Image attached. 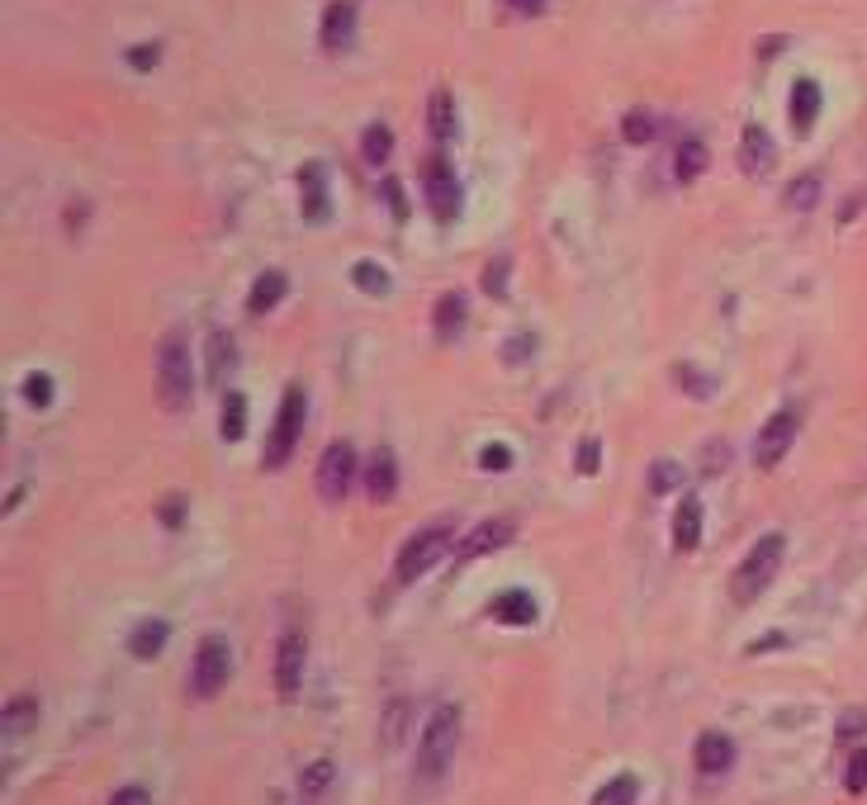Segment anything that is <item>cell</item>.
<instances>
[{
  "label": "cell",
  "mask_w": 867,
  "mask_h": 805,
  "mask_svg": "<svg viewBox=\"0 0 867 805\" xmlns=\"http://www.w3.org/2000/svg\"><path fill=\"white\" fill-rule=\"evenodd\" d=\"M720 459H730V445L711 441V445H706V469H702V474H720Z\"/></svg>",
  "instance_id": "cell-43"
},
{
  "label": "cell",
  "mask_w": 867,
  "mask_h": 805,
  "mask_svg": "<svg viewBox=\"0 0 867 805\" xmlns=\"http://www.w3.org/2000/svg\"><path fill=\"white\" fill-rule=\"evenodd\" d=\"M735 763V744L720 735V730H706L702 739H696V772H706V778H720V772H730Z\"/></svg>",
  "instance_id": "cell-13"
},
{
  "label": "cell",
  "mask_w": 867,
  "mask_h": 805,
  "mask_svg": "<svg viewBox=\"0 0 867 805\" xmlns=\"http://www.w3.org/2000/svg\"><path fill=\"white\" fill-rule=\"evenodd\" d=\"M403 701H394V711H389V721H384V730H379V739L384 744H398V739H403Z\"/></svg>",
  "instance_id": "cell-38"
},
{
  "label": "cell",
  "mask_w": 867,
  "mask_h": 805,
  "mask_svg": "<svg viewBox=\"0 0 867 805\" xmlns=\"http://www.w3.org/2000/svg\"><path fill=\"white\" fill-rule=\"evenodd\" d=\"M507 5L517 10V14H540V5H546V0H507Z\"/></svg>",
  "instance_id": "cell-46"
},
{
  "label": "cell",
  "mask_w": 867,
  "mask_h": 805,
  "mask_svg": "<svg viewBox=\"0 0 867 805\" xmlns=\"http://www.w3.org/2000/svg\"><path fill=\"white\" fill-rule=\"evenodd\" d=\"M706 171V142L702 138H688L678 148V180H696Z\"/></svg>",
  "instance_id": "cell-25"
},
{
  "label": "cell",
  "mask_w": 867,
  "mask_h": 805,
  "mask_svg": "<svg viewBox=\"0 0 867 805\" xmlns=\"http://www.w3.org/2000/svg\"><path fill=\"white\" fill-rule=\"evenodd\" d=\"M702 545V502L682 498L673 512V550H696Z\"/></svg>",
  "instance_id": "cell-19"
},
{
  "label": "cell",
  "mask_w": 867,
  "mask_h": 805,
  "mask_svg": "<svg viewBox=\"0 0 867 805\" xmlns=\"http://www.w3.org/2000/svg\"><path fill=\"white\" fill-rule=\"evenodd\" d=\"M24 398H28V408H48V402H52V380L48 375H28L24 380Z\"/></svg>",
  "instance_id": "cell-35"
},
{
  "label": "cell",
  "mask_w": 867,
  "mask_h": 805,
  "mask_svg": "<svg viewBox=\"0 0 867 805\" xmlns=\"http://www.w3.org/2000/svg\"><path fill=\"white\" fill-rule=\"evenodd\" d=\"M682 483V469L673 465V459H659V465L649 469V493H668V488Z\"/></svg>",
  "instance_id": "cell-33"
},
{
  "label": "cell",
  "mask_w": 867,
  "mask_h": 805,
  "mask_svg": "<svg viewBox=\"0 0 867 805\" xmlns=\"http://www.w3.org/2000/svg\"><path fill=\"white\" fill-rule=\"evenodd\" d=\"M503 270L507 266H489V276H483V290L489 294H503Z\"/></svg>",
  "instance_id": "cell-45"
},
{
  "label": "cell",
  "mask_w": 867,
  "mask_h": 805,
  "mask_svg": "<svg viewBox=\"0 0 867 805\" xmlns=\"http://www.w3.org/2000/svg\"><path fill=\"white\" fill-rule=\"evenodd\" d=\"M844 786H848L853 796H858V792H867V754H863V749L848 758V778H844Z\"/></svg>",
  "instance_id": "cell-37"
},
{
  "label": "cell",
  "mask_w": 867,
  "mask_h": 805,
  "mask_svg": "<svg viewBox=\"0 0 867 805\" xmlns=\"http://www.w3.org/2000/svg\"><path fill=\"white\" fill-rule=\"evenodd\" d=\"M298 190H304V219L308 223H327V176H323L318 162L298 171Z\"/></svg>",
  "instance_id": "cell-16"
},
{
  "label": "cell",
  "mask_w": 867,
  "mask_h": 805,
  "mask_svg": "<svg viewBox=\"0 0 867 805\" xmlns=\"http://www.w3.org/2000/svg\"><path fill=\"white\" fill-rule=\"evenodd\" d=\"M446 550H450V526L446 522L422 526L418 536H408V545L398 550V583H418Z\"/></svg>",
  "instance_id": "cell-6"
},
{
  "label": "cell",
  "mask_w": 867,
  "mask_h": 805,
  "mask_svg": "<svg viewBox=\"0 0 867 805\" xmlns=\"http://www.w3.org/2000/svg\"><path fill=\"white\" fill-rule=\"evenodd\" d=\"M166 640H171V626L148 616V621H138V630L128 635V650H133V658H142V664H152V658L166 650Z\"/></svg>",
  "instance_id": "cell-18"
},
{
  "label": "cell",
  "mask_w": 867,
  "mask_h": 805,
  "mask_svg": "<svg viewBox=\"0 0 867 805\" xmlns=\"http://www.w3.org/2000/svg\"><path fill=\"white\" fill-rule=\"evenodd\" d=\"M578 474H597V441L578 445Z\"/></svg>",
  "instance_id": "cell-44"
},
{
  "label": "cell",
  "mask_w": 867,
  "mask_h": 805,
  "mask_svg": "<svg viewBox=\"0 0 867 805\" xmlns=\"http://www.w3.org/2000/svg\"><path fill=\"white\" fill-rule=\"evenodd\" d=\"M621 133H625V142H635V148H640V142H649L659 128H654V119L645 109H631V114H625V124H621Z\"/></svg>",
  "instance_id": "cell-32"
},
{
  "label": "cell",
  "mask_w": 867,
  "mask_h": 805,
  "mask_svg": "<svg viewBox=\"0 0 867 805\" xmlns=\"http://www.w3.org/2000/svg\"><path fill=\"white\" fill-rule=\"evenodd\" d=\"M432 138L436 142H450L455 138V105H450L446 91L432 95Z\"/></svg>",
  "instance_id": "cell-28"
},
{
  "label": "cell",
  "mask_w": 867,
  "mask_h": 805,
  "mask_svg": "<svg viewBox=\"0 0 867 805\" xmlns=\"http://www.w3.org/2000/svg\"><path fill=\"white\" fill-rule=\"evenodd\" d=\"M227 678H233V650H227L223 635H209L195 650V664H190V697L213 701L227 687Z\"/></svg>",
  "instance_id": "cell-4"
},
{
  "label": "cell",
  "mask_w": 867,
  "mask_h": 805,
  "mask_svg": "<svg viewBox=\"0 0 867 805\" xmlns=\"http://www.w3.org/2000/svg\"><path fill=\"white\" fill-rule=\"evenodd\" d=\"M816 199H820V176H801V180L787 185V205L792 209H816Z\"/></svg>",
  "instance_id": "cell-31"
},
{
  "label": "cell",
  "mask_w": 867,
  "mask_h": 805,
  "mask_svg": "<svg viewBox=\"0 0 867 805\" xmlns=\"http://www.w3.org/2000/svg\"><path fill=\"white\" fill-rule=\"evenodd\" d=\"M355 284H361L365 294H389V270H384L379 261H355Z\"/></svg>",
  "instance_id": "cell-29"
},
{
  "label": "cell",
  "mask_w": 867,
  "mask_h": 805,
  "mask_svg": "<svg viewBox=\"0 0 867 805\" xmlns=\"http://www.w3.org/2000/svg\"><path fill=\"white\" fill-rule=\"evenodd\" d=\"M327 782H332V763H327V758H318V763H313V768L304 772V778H298V786H304V796H308V801L318 796Z\"/></svg>",
  "instance_id": "cell-34"
},
{
  "label": "cell",
  "mask_w": 867,
  "mask_h": 805,
  "mask_svg": "<svg viewBox=\"0 0 867 805\" xmlns=\"http://www.w3.org/2000/svg\"><path fill=\"white\" fill-rule=\"evenodd\" d=\"M536 616H540L536 597H531V593H522V587H512V593L493 597V621H503V626H531Z\"/></svg>",
  "instance_id": "cell-17"
},
{
  "label": "cell",
  "mask_w": 867,
  "mask_h": 805,
  "mask_svg": "<svg viewBox=\"0 0 867 805\" xmlns=\"http://www.w3.org/2000/svg\"><path fill=\"white\" fill-rule=\"evenodd\" d=\"M34 715H38L34 697H20V701H10V707H5V735H28V725H34Z\"/></svg>",
  "instance_id": "cell-30"
},
{
  "label": "cell",
  "mask_w": 867,
  "mask_h": 805,
  "mask_svg": "<svg viewBox=\"0 0 867 805\" xmlns=\"http://www.w3.org/2000/svg\"><path fill=\"white\" fill-rule=\"evenodd\" d=\"M782 555H787V540H782L777 530H768V536L745 555V564L735 569V583H730V597L739 602V607L759 602V597L768 593V587H773L777 569H782Z\"/></svg>",
  "instance_id": "cell-3"
},
{
  "label": "cell",
  "mask_w": 867,
  "mask_h": 805,
  "mask_svg": "<svg viewBox=\"0 0 867 805\" xmlns=\"http://www.w3.org/2000/svg\"><path fill=\"white\" fill-rule=\"evenodd\" d=\"M361 152H365L370 166H384V162H389V152H394V133L384 124H370L365 138H361Z\"/></svg>",
  "instance_id": "cell-24"
},
{
  "label": "cell",
  "mask_w": 867,
  "mask_h": 805,
  "mask_svg": "<svg viewBox=\"0 0 867 805\" xmlns=\"http://www.w3.org/2000/svg\"><path fill=\"white\" fill-rule=\"evenodd\" d=\"M739 166H745L749 176H763V171L773 166V138H768L759 124H749L745 138H739Z\"/></svg>",
  "instance_id": "cell-15"
},
{
  "label": "cell",
  "mask_w": 867,
  "mask_h": 805,
  "mask_svg": "<svg viewBox=\"0 0 867 805\" xmlns=\"http://www.w3.org/2000/svg\"><path fill=\"white\" fill-rule=\"evenodd\" d=\"M820 119V85L816 81H796L792 91V124L796 133H810V124Z\"/></svg>",
  "instance_id": "cell-21"
},
{
  "label": "cell",
  "mask_w": 867,
  "mask_h": 805,
  "mask_svg": "<svg viewBox=\"0 0 867 805\" xmlns=\"http://www.w3.org/2000/svg\"><path fill=\"white\" fill-rule=\"evenodd\" d=\"M512 526L507 516H493V522H483V526H474L469 530V536L455 545V559H460V564H469V559H479V555H493V550H503V545L512 540Z\"/></svg>",
  "instance_id": "cell-11"
},
{
  "label": "cell",
  "mask_w": 867,
  "mask_h": 805,
  "mask_svg": "<svg viewBox=\"0 0 867 805\" xmlns=\"http://www.w3.org/2000/svg\"><path fill=\"white\" fill-rule=\"evenodd\" d=\"M284 290H290V280H284V270H261L256 276V284H251V299H247V308L261 318V313H270L284 299Z\"/></svg>",
  "instance_id": "cell-20"
},
{
  "label": "cell",
  "mask_w": 867,
  "mask_h": 805,
  "mask_svg": "<svg viewBox=\"0 0 867 805\" xmlns=\"http://www.w3.org/2000/svg\"><path fill=\"white\" fill-rule=\"evenodd\" d=\"M156 57H162V48H156V43H142V48L128 52V62H133L138 71H152V67H156Z\"/></svg>",
  "instance_id": "cell-41"
},
{
  "label": "cell",
  "mask_w": 867,
  "mask_h": 805,
  "mask_svg": "<svg viewBox=\"0 0 867 805\" xmlns=\"http://www.w3.org/2000/svg\"><path fill=\"white\" fill-rule=\"evenodd\" d=\"M796 431H801V417H796L792 408L773 412V417H768V422H763L759 441H753V465H759V469H777V465H782V455L792 451Z\"/></svg>",
  "instance_id": "cell-8"
},
{
  "label": "cell",
  "mask_w": 867,
  "mask_h": 805,
  "mask_svg": "<svg viewBox=\"0 0 867 805\" xmlns=\"http://www.w3.org/2000/svg\"><path fill=\"white\" fill-rule=\"evenodd\" d=\"M422 190H426V205H432V213L441 223L446 219H455L460 213V180H455V171L441 162H426V171H422Z\"/></svg>",
  "instance_id": "cell-10"
},
{
  "label": "cell",
  "mask_w": 867,
  "mask_h": 805,
  "mask_svg": "<svg viewBox=\"0 0 867 805\" xmlns=\"http://www.w3.org/2000/svg\"><path fill=\"white\" fill-rule=\"evenodd\" d=\"M479 465L489 469V474H503V469H512V451H507V445H483Z\"/></svg>",
  "instance_id": "cell-36"
},
{
  "label": "cell",
  "mask_w": 867,
  "mask_h": 805,
  "mask_svg": "<svg viewBox=\"0 0 867 805\" xmlns=\"http://www.w3.org/2000/svg\"><path fill=\"white\" fill-rule=\"evenodd\" d=\"M432 318H436V337H441V341H450V337L465 327V299L455 294V290H450V294H441Z\"/></svg>",
  "instance_id": "cell-22"
},
{
  "label": "cell",
  "mask_w": 867,
  "mask_h": 805,
  "mask_svg": "<svg viewBox=\"0 0 867 805\" xmlns=\"http://www.w3.org/2000/svg\"><path fill=\"white\" fill-rule=\"evenodd\" d=\"M351 34H355V10L347 5V0L327 5V14H323V48L327 52H347Z\"/></svg>",
  "instance_id": "cell-14"
},
{
  "label": "cell",
  "mask_w": 867,
  "mask_h": 805,
  "mask_svg": "<svg viewBox=\"0 0 867 805\" xmlns=\"http://www.w3.org/2000/svg\"><path fill=\"white\" fill-rule=\"evenodd\" d=\"M304 417H308L304 389H298V384H290V389H284L280 412H276V427H270V441H266V469H280L284 459L294 455L298 431H304Z\"/></svg>",
  "instance_id": "cell-5"
},
{
  "label": "cell",
  "mask_w": 867,
  "mask_h": 805,
  "mask_svg": "<svg viewBox=\"0 0 867 805\" xmlns=\"http://www.w3.org/2000/svg\"><path fill=\"white\" fill-rule=\"evenodd\" d=\"M195 394V365H190V351H185V337L171 332L162 337L156 347V402L166 412H180Z\"/></svg>",
  "instance_id": "cell-2"
},
{
  "label": "cell",
  "mask_w": 867,
  "mask_h": 805,
  "mask_svg": "<svg viewBox=\"0 0 867 805\" xmlns=\"http://www.w3.org/2000/svg\"><path fill=\"white\" fill-rule=\"evenodd\" d=\"M242 431H247V394H223V436L237 441Z\"/></svg>",
  "instance_id": "cell-26"
},
{
  "label": "cell",
  "mask_w": 867,
  "mask_h": 805,
  "mask_svg": "<svg viewBox=\"0 0 867 805\" xmlns=\"http://www.w3.org/2000/svg\"><path fill=\"white\" fill-rule=\"evenodd\" d=\"M867 730V711H848L844 721H839V739H858Z\"/></svg>",
  "instance_id": "cell-40"
},
{
  "label": "cell",
  "mask_w": 867,
  "mask_h": 805,
  "mask_svg": "<svg viewBox=\"0 0 867 805\" xmlns=\"http://www.w3.org/2000/svg\"><path fill=\"white\" fill-rule=\"evenodd\" d=\"M355 474H361V459H355V451H351L347 441H332L323 451V459H318V493L327 502H347Z\"/></svg>",
  "instance_id": "cell-7"
},
{
  "label": "cell",
  "mask_w": 867,
  "mask_h": 805,
  "mask_svg": "<svg viewBox=\"0 0 867 805\" xmlns=\"http://www.w3.org/2000/svg\"><path fill=\"white\" fill-rule=\"evenodd\" d=\"M304 658H308V644L298 630H284L280 644H276V692L284 701L298 697V682H304Z\"/></svg>",
  "instance_id": "cell-9"
},
{
  "label": "cell",
  "mask_w": 867,
  "mask_h": 805,
  "mask_svg": "<svg viewBox=\"0 0 867 805\" xmlns=\"http://www.w3.org/2000/svg\"><path fill=\"white\" fill-rule=\"evenodd\" d=\"M455 749H460V707H436L432 721L422 725V749H418V778L422 782H441L450 768Z\"/></svg>",
  "instance_id": "cell-1"
},
{
  "label": "cell",
  "mask_w": 867,
  "mask_h": 805,
  "mask_svg": "<svg viewBox=\"0 0 867 805\" xmlns=\"http://www.w3.org/2000/svg\"><path fill=\"white\" fill-rule=\"evenodd\" d=\"M109 805H152V796L142 792V786H124V792H114Z\"/></svg>",
  "instance_id": "cell-42"
},
{
  "label": "cell",
  "mask_w": 867,
  "mask_h": 805,
  "mask_svg": "<svg viewBox=\"0 0 867 805\" xmlns=\"http://www.w3.org/2000/svg\"><path fill=\"white\" fill-rule=\"evenodd\" d=\"M237 361V347L227 332H213L209 337V384H223L227 380V365Z\"/></svg>",
  "instance_id": "cell-23"
},
{
  "label": "cell",
  "mask_w": 867,
  "mask_h": 805,
  "mask_svg": "<svg viewBox=\"0 0 867 805\" xmlns=\"http://www.w3.org/2000/svg\"><path fill=\"white\" fill-rule=\"evenodd\" d=\"M635 796H640V786H635V778H611L607 786H597V796H593V805H635Z\"/></svg>",
  "instance_id": "cell-27"
},
{
  "label": "cell",
  "mask_w": 867,
  "mask_h": 805,
  "mask_svg": "<svg viewBox=\"0 0 867 805\" xmlns=\"http://www.w3.org/2000/svg\"><path fill=\"white\" fill-rule=\"evenodd\" d=\"M156 512H162L166 526H180V522H185V498L171 493V498H162V508H156Z\"/></svg>",
  "instance_id": "cell-39"
},
{
  "label": "cell",
  "mask_w": 867,
  "mask_h": 805,
  "mask_svg": "<svg viewBox=\"0 0 867 805\" xmlns=\"http://www.w3.org/2000/svg\"><path fill=\"white\" fill-rule=\"evenodd\" d=\"M365 493H370V502H389L398 493V465H394V451H384V445L365 465Z\"/></svg>",
  "instance_id": "cell-12"
}]
</instances>
